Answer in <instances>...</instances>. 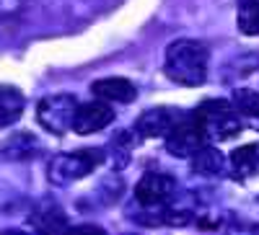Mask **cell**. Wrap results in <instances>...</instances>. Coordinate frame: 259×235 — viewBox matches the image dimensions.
I'll list each match as a JSON object with an SVG mask.
<instances>
[{"mask_svg":"<svg viewBox=\"0 0 259 235\" xmlns=\"http://www.w3.org/2000/svg\"><path fill=\"white\" fill-rule=\"evenodd\" d=\"M194 124L200 127L205 142H226L241 135V116L233 109V103L226 98H210L202 101L197 109L192 111Z\"/></svg>","mask_w":259,"mask_h":235,"instance_id":"2","label":"cell"},{"mask_svg":"<svg viewBox=\"0 0 259 235\" xmlns=\"http://www.w3.org/2000/svg\"><path fill=\"white\" fill-rule=\"evenodd\" d=\"M207 62H210V52L202 41L177 39L166 49L163 73L168 80L179 85H202L207 80Z\"/></svg>","mask_w":259,"mask_h":235,"instance_id":"1","label":"cell"},{"mask_svg":"<svg viewBox=\"0 0 259 235\" xmlns=\"http://www.w3.org/2000/svg\"><path fill=\"white\" fill-rule=\"evenodd\" d=\"M174 179L166 173H145L135 186V199L143 207H161L174 197Z\"/></svg>","mask_w":259,"mask_h":235,"instance_id":"6","label":"cell"},{"mask_svg":"<svg viewBox=\"0 0 259 235\" xmlns=\"http://www.w3.org/2000/svg\"><path fill=\"white\" fill-rule=\"evenodd\" d=\"M104 150H75V153H65L55 155L47 168V179L55 186H68L83 176L94 173V170L104 163Z\"/></svg>","mask_w":259,"mask_h":235,"instance_id":"3","label":"cell"},{"mask_svg":"<svg viewBox=\"0 0 259 235\" xmlns=\"http://www.w3.org/2000/svg\"><path fill=\"white\" fill-rule=\"evenodd\" d=\"M114 122V111L106 101H91V103H78V111L73 119V130L78 135H94L101 132L104 127H109Z\"/></svg>","mask_w":259,"mask_h":235,"instance_id":"8","label":"cell"},{"mask_svg":"<svg viewBox=\"0 0 259 235\" xmlns=\"http://www.w3.org/2000/svg\"><path fill=\"white\" fill-rule=\"evenodd\" d=\"M228 163H231V170H233L236 179H246V176L256 173V168H259V145H244V147H239V150H233Z\"/></svg>","mask_w":259,"mask_h":235,"instance_id":"12","label":"cell"},{"mask_svg":"<svg viewBox=\"0 0 259 235\" xmlns=\"http://www.w3.org/2000/svg\"><path fill=\"white\" fill-rule=\"evenodd\" d=\"M200 145H205V137H202L200 127L194 124L192 116H184L174 130L166 135V150L177 158H189Z\"/></svg>","mask_w":259,"mask_h":235,"instance_id":"7","label":"cell"},{"mask_svg":"<svg viewBox=\"0 0 259 235\" xmlns=\"http://www.w3.org/2000/svg\"><path fill=\"white\" fill-rule=\"evenodd\" d=\"M24 93L13 85H0V130L21 119L24 114Z\"/></svg>","mask_w":259,"mask_h":235,"instance_id":"11","label":"cell"},{"mask_svg":"<svg viewBox=\"0 0 259 235\" xmlns=\"http://www.w3.org/2000/svg\"><path fill=\"white\" fill-rule=\"evenodd\" d=\"M189 158H192V170H194V173H200V176H218L221 170L226 168V158L215 150L212 145H207V142L200 145Z\"/></svg>","mask_w":259,"mask_h":235,"instance_id":"10","label":"cell"},{"mask_svg":"<svg viewBox=\"0 0 259 235\" xmlns=\"http://www.w3.org/2000/svg\"><path fill=\"white\" fill-rule=\"evenodd\" d=\"M182 119L184 114L174 106H156V109H148L145 114L138 116L135 132L138 137H166Z\"/></svg>","mask_w":259,"mask_h":235,"instance_id":"5","label":"cell"},{"mask_svg":"<svg viewBox=\"0 0 259 235\" xmlns=\"http://www.w3.org/2000/svg\"><path fill=\"white\" fill-rule=\"evenodd\" d=\"M39 150V142L29 135V132H21V135H13L6 145H3V155L6 158H13V160H24V158H31L34 153Z\"/></svg>","mask_w":259,"mask_h":235,"instance_id":"13","label":"cell"},{"mask_svg":"<svg viewBox=\"0 0 259 235\" xmlns=\"http://www.w3.org/2000/svg\"><path fill=\"white\" fill-rule=\"evenodd\" d=\"M239 29L246 36L259 34V0H241L239 3Z\"/></svg>","mask_w":259,"mask_h":235,"instance_id":"15","label":"cell"},{"mask_svg":"<svg viewBox=\"0 0 259 235\" xmlns=\"http://www.w3.org/2000/svg\"><path fill=\"white\" fill-rule=\"evenodd\" d=\"M75 111H78V101L70 93L47 96L36 106V122L45 127L50 135H65L68 130H73Z\"/></svg>","mask_w":259,"mask_h":235,"instance_id":"4","label":"cell"},{"mask_svg":"<svg viewBox=\"0 0 259 235\" xmlns=\"http://www.w3.org/2000/svg\"><path fill=\"white\" fill-rule=\"evenodd\" d=\"M91 91L96 98L101 101H114V103H133L138 98V91L135 85L130 83L127 78H101L91 85Z\"/></svg>","mask_w":259,"mask_h":235,"instance_id":"9","label":"cell"},{"mask_svg":"<svg viewBox=\"0 0 259 235\" xmlns=\"http://www.w3.org/2000/svg\"><path fill=\"white\" fill-rule=\"evenodd\" d=\"M31 220L39 230H62L65 227V212H60L57 207H50V209L34 212Z\"/></svg>","mask_w":259,"mask_h":235,"instance_id":"16","label":"cell"},{"mask_svg":"<svg viewBox=\"0 0 259 235\" xmlns=\"http://www.w3.org/2000/svg\"><path fill=\"white\" fill-rule=\"evenodd\" d=\"M233 109L241 116L256 122L259 119V93L249 91V88H236L233 91Z\"/></svg>","mask_w":259,"mask_h":235,"instance_id":"14","label":"cell"}]
</instances>
